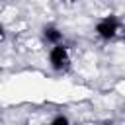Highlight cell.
<instances>
[{
  "instance_id": "1",
  "label": "cell",
  "mask_w": 125,
  "mask_h": 125,
  "mask_svg": "<svg viewBox=\"0 0 125 125\" xmlns=\"http://www.w3.org/2000/svg\"><path fill=\"white\" fill-rule=\"evenodd\" d=\"M94 31H96V35L102 41H111L121 31V21H119V18L115 14H107V16H104V18L98 20Z\"/></svg>"
},
{
  "instance_id": "2",
  "label": "cell",
  "mask_w": 125,
  "mask_h": 125,
  "mask_svg": "<svg viewBox=\"0 0 125 125\" xmlns=\"http://www.w3.org/2000/svg\"><path fill=\"white\" fill-rule=\"evenodd\" d=\"M49 66L55 70V72H64L68 70L70 66V53H68V47L64 43H59V45H53L49 49Z\"/></svg>"
},
{
  "instance_id": "3",
  "label": "cell",
  "mask_w": 125,
  "mask_h": 125,
  "mask_svg": "<svg viewBox=\"0 0 125 125\" xmlns=\"http://www.w3.org/2000/svg\"><path fill=\"white\" fill-rule=\"evenodd\" d=\"M41 35H43L45 43H49L51 47H53V45H59V43H62V39H64L62 31H61L57 25H53V23L45 25V27L41 29Z\"/></svg>"
},
{
  "instance_id": "4",
  "label": "cell",
  "mask_w": 125,
  "mask_h": 125,
  "mask_svg": "<svg viewBox=\"0 0 125 125\" xmlns=\"http://www.w3.org/2000/svg\"><path fill=\"white\" fill-rule=\"evenodd\" d=\"M49 125H70V119H68L64 113H57V115L49 121Z\"/></svg>"
},
{
  "instance_id": "5",
  "label": "cell",
  "mask_w": 125,
  "mask_h": 125,
  "mask_svg": "<svg viewBox=\"0 0 125 125\" xmlns=\"http://www.w3.org/2000/svg\"><path fill=\"white\" fill-rule=\"evenodd\" d=\"M4 35H6V33H4V25H2V23H0V41H2V39H4Z\"/></svg>"
},
{
  "instance_id": "6",
  "label": "cell",
  "mask_w": 125,
  "mask_h": 125,
  "mask_svg": "<svg viewBox=\"0 0 125 125\" xmlns=\"http://www.w3.org/2000/svg\"><path fill=\"white\" fill-rule=\"evenodd\" d=\"M121 39H123V41H125V25H123V27H121Z\"/></svg>"
},
{
  "instance_id": "7",
  "label": "cell",
  "mask_w": 125,
  "mask_h": 125,
  "mask_svg": "<svg viewBox=\"0 0 125 125\" xmlns=\"http://www.w3.org/2000/svg\"><path fill=\"white\" fill-rule=\"evenodd\" d=\"M64 2H78V0H64Z\"/></svg>"
}]
</instances>
